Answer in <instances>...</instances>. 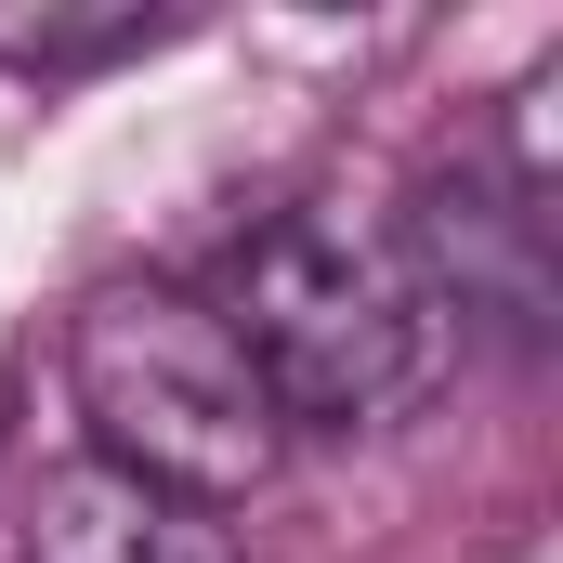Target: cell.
I'll list each match as a JSON object with an SVG mask.
<instances>
[{
	"label": "cell",
	"mask_w": 563,
	"mask_h": 563,
	"mask_svg": "<svg viewBox=\"0 0 563 563\" xmlns=\"http://www.w3.org/2000/svg\"><path fill=\"white\" fill-rule=\"evenodd\" d=\"M26 563H236V538L197 498H157V485L106 472V459H66V472H40Z\"/></svg>",
	"instance_id": "277c9868"
},
{
	"label": "cell",
	"mask_w": 563,
	"mask_h": 563,
	"mask_svg": "<svg viewBox=\"0 0 563 563\" xmlns=\"http://www.w3.org/2000/svg\"><path fill=\"white\" fill-rule=\"evenodd\" d=\"M210 314L263 367L288 432H380L445 367V314H432L420 263L394 250V223H367L341 197H301L276 223H250Z\"/></svg>",
	"instance_id": "6da1fadb"
},
{
	"label": "cell",
	"mask_w": 563,
	"mask_h": 563,
	"mask_svg": "<svg viewBox=\"0 0 563 563\" xmlns=\"http://www.w3.org/2000/svg\"><path fill=\"white\" fill-rule=\"evenodd\" d=\"M66 394H79L106 472H132L157 498H197V511H236L288 459V420L263 394V367L236 354V328L197 288H157V276H119L79 301Z\"/></svg>",
	"instance_id": "7a4b0ae2"
},
{
	"label": "cell",
	"mask_w": 563,
	"mask_h": 563,
	"mask_svg": "<svg viewBox=\"0 0 563 563\" xmlns=\"http://www.w3.org/2000/svg\"><path fill=\"white\" fill-rule=\"evenodd\" d=\"M144 40H170L157 0H40V13L0 0V66H40V79H66V66H119V53H144Z\"/></svg>",
	"instance_id": "5b68a950"
},
{
	"label": "cell",
	"mask_w": 563,
	"mask_h": 563,
	"mask_svg": "<svg viewBox=\"0 0 563 563\" xmlns=\"http://www.w3.org/2000/svg\"><path fill=\"white\" fill-rule=\"evenodd\" d=\"M538 106H551V79L511 92V144L432 157L420 210L394 223V250L420 263L445 328H459V314H485V328H511V341L551 328V119H538Z\"/></svg>",
	"instance_id": "3957f363"
}]
</instances>
